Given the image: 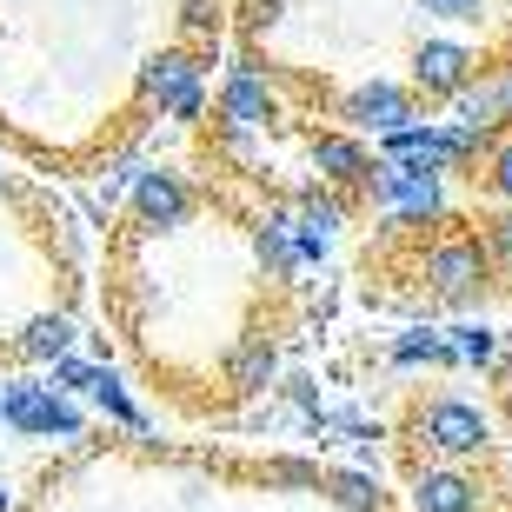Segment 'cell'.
Listing matches in <instances>:
<instances>
[{
  "label": "cell",
  "instance_id": "9c48e42d",
  "mask_svg": "<svg viewBox=\"0 0 512 512\" xmlns=\"http://www.w3.org/2000/svg\"><path fill=\"white\" fill-rule=\"evenodd\" d=\"M306 160H313V180L346 200H360L366 180H373V147H366V133H346V127H320L306 140Z\"/></svg>",
  "mask_w": 512,
  "mask_h": 512
},
{
  "label": "cell",
  "instance_id": "2e32d148",
  "mask_svg": "<svg viewBox=\"0 0 512 512\" xmlns=\"http://www.w3.org/2000/svg\"><path fill=\"white\" fill-rule=\"evenodd\" d=\"M446 120H459V127H479V133H506V100H499V80L493 74H479L466 80L453 100H446Z\"/></svg>",
  "mask_w": 512,
  "mask_h": 512
},
{
  "label": "cell",
  "instance_id": "ac0fdd59",
  "mask_svg": "<svg viewBox=\"0 0 512 512\" xmlns=\"http://www.w3.org/2000/svg\"><path fill=\"white\" fill-rule=\"evenodd\" d=\"M386 360H393L399 373H413V366H453V353H446V326H433V320L399 326L393 346H386Z\"/></svg>",
  "mask_w": 512,
  "mask_h": 512
},
{
  "label": "cell",
  "instance_id": "7402d4cb",
  "mask_svg": "<svg viewBox=\"0 0 512 512\" xmlns=\"http://www.w3.org/2000/svg\"><path fill=\"white\" fill-rule=\"evenodd\" d=\"M286 207L300 213V220H313V227L340 233V227H346V213H353V200H346V193H333V187H320V180H313V187H300V193H293V200H286Z\"/></svg>",
  "mask_w": 512,
  "mask_h": 512
},
{
  "label": "cell",
  "instance_id": "3957f363",
  "mask_svg": "<svg viewBox=\"0 0 512 512\" xmlns=\"http://www.w3.org/2000/svg\"><path fill=\"white\" fill-rule=\"evenodd\" d=\"M140 100L160 107V120H173V127L207 120L213 94H207L200 54H193V47H160V54H147V67H140Z\"/></svg>",
  "mask_w": 512,
  "mask_h": 512
},
{
  "label": "cell",
  "instance_id": "ffe728a7",
  "mask_svg": "<svg viewBox=\"0 0 512 512\" xmlns=\"http://www.w3.org/2000/svg\"><path fill=\"white\" fill-rule=\"evenodd\" d=\"M320 493L340 512H386V493L373 473H320Z\"/></svg>",
  "mask_w": 512,
  "mask_h": 512
},
{
  "label": "cell",
  "instance_id": "9a60e30c",
  "mask_svg": "<svg viewBox=\"0 0 512 512\" xmlns=\"http://www.w3.org/2000/svg\"><path fill=\"white\" fill-rule=\"evenodd\" d=\"M74 340H80L74 313H34V320L14 333V353L27 366H47V360H60V353H74Z\"/></svg>",
  "mask_w": 512,
  "mask_h": 512
},
{
  "label": "cell",
  "instance_id": "484cf974",
  "mask_svg": "<svg viewBox=\"0 0 512 512\" xmlns=\"http://www.w3.org/2000/svg\"><path fill=\"white\" fill-rule=\"evenodd\" d=\"M94 366L100 360H80V353H60V360H47V386H54V393H87V386H94Z\"/></svg>",
  "mask_w": 512,
  "mask_h": 512
},
{
  "label": "cell",
  "instance_id": "4fadbf2b",
  "mask_svg": "<svg viewBox=\"0 0 512 512\" xmlns=\"http://www.w3.org/2000/svg\"><path fill=\"white\" fill-rule=\"evenodd\" d=\"M47 406H54V386L47 380H34V373H7V380H0V419H7V433L40 439Z\"/></svg>",
  "mask_w": 512,
  "mask_h": 512
},
{
  "label": "cell",
  "instance_id": "4dcf8cb0",
  "mask_svg": "<svg viewBox=\"0 0 512 512\" xmlns=\"http://www.w3.org/2000/svg\"><path fill=\"white\" fill-rule=\"evenodd\" d=\"M266 479L273 486H313L320 493V459H266Z\"/></svg>",
  "mask_w": 512,
  "mask_h": 512
},
{
  "label": "cell",
  "instance_id": "f1b7e54d",
  "mask_svg": "<svg viewBox=\"0 0 512 512\" xmlns=\"http://www.w3.org/2000/svg\"><path fill=\"white\" fill-rule=\"evenodd\" d=\"M333 240H340V233H326V227H313V220L293 213V253H300V266H320L326 253H333Z\"/></svg>",
  "mask_w": 512,
  "mask_h": 512
},
{
  "label": "cell",
  "instance_id": "44dd1931",
  "mask_svg": "<svg viewBox=\"0 0 512 512\" xmlns=\"http://www.w3.org/2000/svg\"><path fill=\"white\" fill-rule=\"evenodd\" d=\"M233 0H180V27H187V40H200L207 54H200V67H207L213 54H220V27H227Z\"/></svg>",
  "mask_w": 512,
  "mask_h": 512
},
{
  "label": "cell",
  "instance_id": "7c38bea8",
  "mask_svg": "<svg viewBox=\"0 0 512 512\" xmlns=\"http://www.w3.org/2000/svg\"><path fill=\"white\" fill-rule=\"evenodd\" d=\"M227 386H233L240 399L273 393V386H280V346L266 340V333H247V340L227 353Z\"/></svg>",
  "mask_w": 512,
  "mask_h": 512
},
{
  "label": "cell",
  "instance_id": "836d02e7",
  "mask_svg": "<svg viewBox=\"0 0 512 512\" xmlns=\"http://www.w3.org/2000/svg\"><path fill=\"white\" fill-rule=\"evenodd\" d=\"M0 187H7V173H0Z\"/></svg>",
  "mask_w": 512,
  "mask_h": 512
},
{
  "label": "cell",
  "instance_id": "8992f818",
  "mask_svg": "<svg viewBox=\"0 0 512 512\" xmlns=\"http://www.w3.org/2000/svg\"><path fill=\"white\" fill-rule=\"evenodd\" d=\"M127 207H133V227L140 233H180L200 207V193L180 167H140L127 187Z\"/></svg>",
  "mask_w": 512,
  "mask_h": 512
},
{
  "label": "cell",
  "instance_id": "83f0119b",
  "mask_svg": "<svg viewBox=\"0 0 512 512\" xmlns=\"http://www.w3.org/2000/svg\"><path fill=\"white\" fill-rule=\"evenodd\" d=\"M479 240H486V260H493V273H512V207H499L486 227H479Z\"/></svg>",
  "mask_w": 512,
  "mask_h": 512
},
{
  "label": "cell",
  "instance_id": "4316f807",
  "mask_svg": "<svg viewBox=\"0 0 512 512\" xmlns=\"http://www.w3.org/2000/svg\"><path fill=\"white\" fill-rule=\"evenodd\" d=\"M233 14H240V34H247V40H266L273 27H280L286 0H233Z\"/></svg>",
  "mask_w": 512,
  "mask_h": 512
},
{
  "label": "cell",
  "instance_id": "8fae6325",
  "mask_svg": "<svg viewBox=\"0 0 512 512\" xmlns=\"http://www.w3.org/2000/svg\"><path fill=\"white\" fill-rule=\"evenodd\" d=\"M380 160H399V167H413V173H439V180H453V173H446V140H439V120H426V114H419L413 127L380 133Z\"/></svg>",
  "mask_w": 512,
  "mask_h": 512
},
{
  "label": "cell",
  "instance_id": "1f68e13d",
  "mask_svg": "<svg viewBox=\"0 0 512 512\" xmlns=\"http://www.w3.org/2000/svg\"><path fill=\"white\" fill-rule=\"evenodd\" d=\"M0 512H14V479H0Z\"/></svg>",
  "mask_w": 512,
  "mask_h": 512
},
{
  "label": "cell",
  "instance_id": "e575fe53",
  "mask_svg": "<svg viewBox=\"0 0 512 512\" xmlns=\"http://www.w3.org/2000/svg\"><path fill=\"white\" fill-rule=\"evenodd\" d=\"M0 433H7V419H0Z\"/></svg>",
  "mask_w": 512,
  "mask_h": 512
},
{
  "label": "cell",
  "instance_id": "ba28073f",
  "mask_svg": "<svg viewBox=\"0 0 512 512\" xmlns=\"http://www.w3.org/2000/svg\"><path fill=\"white\" fill-rule=\"evenodd\" d=\"M486 74V60H479V47L473 40H459V34H426L413 47V87L419 100H453L466 80H479Z\"/></svg>",
  "mask_w": 512,
  "mask_h": 512
},
{
  "label": "cell",
  "instance_id": "cb8c5ba5",
  "mask_svg": "<svg viewBox=\"0 0 512 512\" xmlns=\"http://www.w3.org/2000/svg\"><path fill=\"white\" fill-rule=\"evenodd\" d=\"M439 140H446V173H479V160L493 147V133L459 127V120H439Z\"/></svg>",
  "mask_w": 512,
  "mask_h": 512
},
{
  "label": "cell",
  "instance_id": "52a82bcc",
  "mask_svg": "<svg viewBox=\"0 0 512 512\" xmlns=\"http://www.w3.org/2000/svg\"><path fill=\"white\" fill-rule=\"evenodd\" d=\"M333 120H340L346 133H373V140H380V133L419 120V94L406 80H360V87H346V94L333 100Z\"/></svg>",
  "mask_w": 512,
  "mask_h": 512
},
{
  "label": "cell",
  "instance_id": "d4e9b609",
  "mask_svg": "<svg viewBox=\"0 0 512 512\" xmlns=\"http://www.w3.org/2000/svg\"><path fill=\"white\" fill-rule=\"evenodd\" d=\"M426 20H439V27H473V20L493 14V0H413Z\"/></svg>",
  "mask_w": 512,
  "mask_h": 512
},
{
  "label": "cell",
  "instance_id": "6da1fadb",
  "mask_svg": "<svg viewBox=\"0 0 512 512\" xmlns=\"http://www.w3.org/2000/svg\"><path fill=\"white\" fill-rule=\"evenodd\" d=\"M360 200L386 220V233H426L453 220V200H446L439 173H413L399 160H380V153H373V180H366Z\"/></svg>",
  "mask_w": 512,
  "mask_h": 512
},
{
  "label": "cell",
  "instance_id": "7a4b0ae2",
  "mask_svg": "<svg viewBox=\"0 0 512 512\" xmlns=\"http://www.w3.org/2000/svg\"><path fill=\"white\" fill-rule=\"evenodd\" d=\"M419 280L426 293L446 306H473L486 300V286H493V260H486V240L479 233H433L426 247H419Z\"/></svg>",
  "mask_w": 512,
  "mask_h": 512
},
{
  "label": "cell",
  "instance_id": "d6a6232c",
  "mask_svg": "<svg viewBox=\"0 0 512 512\" xmlns=\"http://www.w3.org/2000/svg\"><path fill=\"white\" fill-rule=\"evenodd\" d=\"M499 340H506V360H512V326H499Z\"/></svg>",
  "mask_w": 512,
  "mask_h": 512
},
{
  "label": "cell",
  "instance_id": "5bb4252c",
  "mask_svg": "<svg viewBox=\"0 0 512 512\" xmlns=\"http://www.w3.org/2000/svg\"><path fill=\"white\" fill-rule=\"evenodd\" d=\"M253 253H260V266L273 273V280H293L300 273V253H293V207H260V220H253Z\"/></svg>",
  "mask_w": 512,
  "mask_h": 512
},
{
  "label": "cell",
  "instance_id": "5b68a950",
  "mask_svg": "<svg viewBox=\"0 0 512 512\" xmlns=\"http://www.w3.org/2000/svg\"><path fill=\"white\" fill-rule=\"evenodd\" d=\"M280 80L260 67V54H240L220 80V94H213V127L220 133H266L280 127Z\"/></svg>",
  "mask_w": 512,
  "mask_h": 512
},
{
  "label": "cell",
  "instance_id": "d6986e66",
  "mask_svg": "<svg viewBox=\"0 0 512 512\" xmlns=\"http://www.w3.org/2000/svg\"><path fill=\"white\" fill-rule=\"evenodd\" d=\"M87 399H94V413H100V419H114V426H127V433H153V419L133 406L127 380H120L114 366H94V386H87Z\"/></svg>",
  "mask_w": 512,
  "mask_h": 512
},
{
  "label": "cell",
  "instance_id": "f546056e",
  "mask_svg": "<svg viewBox=\"0 0 512 512\" xmlns=\"http://www.w3.org/2000/svg\"><path fill=\"white\" fill-rule=\"evenodd\" d=\"M280 393L300 419H320V380L313 373H280Z\"/></svg>",
  "mask_w": 512,
  "mask_h": 512
},
{
  "label": "cell",
  "instance_id": "e0dca14e",
  "mask_svg": "<svg viewBox=\"0 0 512 512\" xmlns=\"http://www.w3.org/2000/svg\"><path fill=\"white\" fill-rule=\"evenodd\" d=\"M446 353H453V366L493 373V366L506 360V340H499V326H486V320H453L446 326Z\"/></svg>",
  "mask_w": 512,
  "mask_h": 512
},
{
  "label": "cell",
  "instance_id": "277c9868",
  "mask_svg": "<svg viewBox=\"0 0 512 512\" xmlns=\"http://www.w3.org/2000/svg\"><path fill=\"white\" fill-rule=\"evenodd\" d=\"M413 433L426 453H439L446 466H466V459L493 453V413L479 406V399H459V393H433L419 406Z\"/></svg>",
  "mask_w": 512,
  "mask_h": 512
},
{
  "label": "cell",
  "instance_id": "603a6c76",
  "mask_svg": "<svg viewBox=\"0 0 512 512\" xmlns=\"http://www.w3.org/2000/svg\"><path fill=\"white\" fill-rule=\"evenodd\" d=\"M473 180L486 187V200H493V207H512V127L493 133V147H486V160H479Z\"/></svg>",
  "mask_w": 512,
  "mask_h": 512
},
{
  "label": "cell",
  "instance_id": "30bf717a",
  "mask_svg": "<svg viewBox=\"0 0 512 512\" xmlns=\"http://www.w3.org/2000/svg\"><path fill=\"white\" fill-rule=\"evenodd\" d=\"M413 512H486V486L459 466H426L413 473Z\"/></svg>",
  "mask_w": 512,
  "mask_h": 512
}]
</instances>
